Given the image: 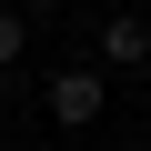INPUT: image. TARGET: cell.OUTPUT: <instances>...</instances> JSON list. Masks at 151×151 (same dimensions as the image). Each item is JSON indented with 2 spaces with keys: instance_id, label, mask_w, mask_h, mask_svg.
Instances as JSON below:
<instances>
[{
  "instance_id": "3",
  "label": "cell",
  "mask_w": 151,
  "mask_h": 151,
  "mask_svg": "<svg viewBox=\"0 0 151 151\" xmlns=\"http://www.w3.org/2000/svg\"><path fill=\"white\" fill-rule=\"evenodd\" d=\"M20 50H30V20H20V10H0V70H10Z\"/></svg>"
},
{
  "instance_id": "1",
  "label": "cell",
  "mask_w": 151,
  "mask_h": 151,
  "mask_svg": "<svg viewBox=\"0 0 151 151\" xmlns=\"http://www.w3.org/2000/svg\"><path fill=\"white\" fill-rule=\"evenodd\" d=\"M40 101H50L60 131H91V121L111 111V81H101V70H50V91H40Z\"/></svg>"
},
{
  "instance_id": "2",
  "label": "cell",
  "mask_w": 151,
  "mask_h": 151,
  "mask_svg": "<svg viewBox=\"0 0 151 151\" xmlns=\"http://www.w3.org/2000/svg\"><path fill=\"white\" fill-rule=\"evenodd\" d=\"M141 60H151V20L111 10V20H101V70H141Z\"/></svg>"
},
{
  "instance_id": "4",
  "label": "cell",
  "mask_w": 151,
  "mask_h": 151,
  "mask_svg": "<svg viewBox=\"0 0 151 151\" xmlns=\"http://www.w3.org/2000/svg\"><path fill=\"white\" fill-rule=\"evenodd\" d=\"M81 151H101V141H81Z\"/></svg>"
}]
</instances>
